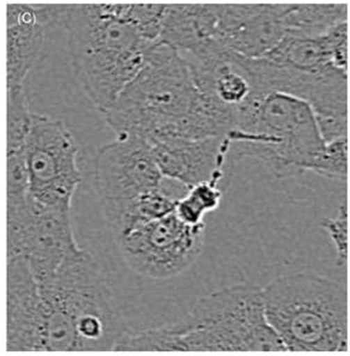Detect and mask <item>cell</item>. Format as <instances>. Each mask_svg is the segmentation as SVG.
<instances>
[{
    "mask_svg": "<svg viewBox=\"0 0 350 356\" xmlns=\"http://www.w3.org/2000/svg\"><path fill=\"white\" fill-rule=\"evenodd\" d=\"M116 352L287 353L269 324L263 289L237 284L199 299L186 317L122 337Z\"/></svg>",
    "mask_w": 350,
    "mask_h": 356,
    "instance_id": "3957f363",
    "label": "cell"
},
{
    "mask_svg": "<svg viewBox=\"0 0 350 356\" xmlns=\"http://www.w3.org/2000/svg\"><path fill=\"white\" fill-rule=\"evenodd\" d=\"M230 157H251L280 178L305 172L320 175L328 142L311 106L287 92H255L227 135Z\"/></svg>",
    "mask_w": 350,
    "mask_h": 356,
    "instance_id": "5b68a950",
    "label": "cell"
},
{
    "mask_svg": "<svg viewBox=\"0 0 350 356\" xmlns=\"http://www.w3.org/2000/svg\"><path fill=\"white\" fill-rule=\"evenodd\" d=\"M223 190V187L212 181L190 187L186 195L177 200L174 213L187 225H202L204 216L220 207Z\"/></svg>",
    "mask_w": 350,
    "mask_h": 356,
    "instance_id": "ffe728a7",
    "label": "cell"
},
{
    "mask_svg": "<svg viewBox=\"0 0 350 356\" xmlns=\"http://www.w3.org/2000/svg\"><path fill=\"white\" fill-rule=\"evenodd\" d=\"M8 258L22 257L35 277L44 282L81 250L74 238L71 210L53 208L34 200H8Z\"/></svg>",
    "mask_w": 350,
    "mask_h": 356,
    "instance_id": "52a82bcc",
    "label": "cell"
},
{
    "mask_svg": "<svg viewBox=\"0 0 350 356\" xmlns=\"http://www.w3.org/2000/svg\"><path fill=\"white\" fill-rule=\"evenodd\" d=\"M31 118L26 88L8 89V152L23 150L31 130Z\"/></svg>",
    "mask_w": 350,
    "mask_h": 356,
    "instance_id": "44dd1931",
    "label": "cell"
},
{
    "mask_svg": "<svg viewBox=\"0 0 350 356\" xmlns=\"http://www.w3.org/2000/svg\"><path fill=\"white\" fill-rule=\"evenodd\" d=\"M263 289L268 322L287 353L348 350L346 287L320 275L289 274Z\"/></svg>",
    "mask_w": 350,
    "mask_h": 356,
    "instance_id": "8992f818",
    "label": "cell"
},
{
    "mask_svg": "<svg viewBox=\"0 0 350 356\" xmlns=\"http://www.w3.org/2000/svg\"><path fill=\"white\" fill-rule=\"evenodd\" d=\"M164 178L152 143L139 136L116 135L96 154L94 185L102 203L160 188Z\"/></svg>",
    "mask_w": 350,
    "mask_h": 356,
    "instance_id": "8fae6325",
    "label": "cell"
},
{
    "mask_svg": "<svg viewBox=\"0 0 350 356\" xmlns=\"http://www.w3.org/2000/svg\"><path fill=\"white\" fill-rule=\"evenodd\" d=\"M348 163V143L346 137L328 142L320 177L336 180H346Z\"/></svg>",
    "mask_w": 350,
    "mask_h": 356,
    "instance_id": "7402d4cb",
    "label": "cell"
},
{
    "mask_svg": "<svg viewBox=\"0 0 350 356\" xmlns=\"http://www.w3.org/2000/svg\"><path fill=\"white\" fill-rule=\"evenodd\" d=\"M150 143L164 178L189 188L208 181L225 188V181L235 165L230 155L227 135L199 139H156Z\"/></svg>",
    "mask_w": 350,
    "mask_h": 356,
    "instance_id": "7c38bea8",
    "label": "cell"
},
{
    "mask_svg": "<svg viewBox=\"0 0 350 356\" xmlns=\"http://www.w3.org/2000/svg\"><path fill=\"white\" fill-rule=\"evenodd\" d=\"M23 154L31 197L48 207L71 210L82 173L79 147L65 122L33 113Z\"/></svg>",
    "mask_w": 350,
    "mask_h": 356,
    "instance_id": "ba28073f",
    "label": "cell"
},
{
    "mask_svg": "<svg viewBox=\"0 0 350 356\" xmlns=\"http://www.w3.org/2000/svg\"><path fill=\"white\" fill-rule=\"evenodd\" d=\"M325 229L330 234V238L333 240L335 246H336V252H337V259L340 261L346 263L347 259V209L343 207L340 210V213L335 218L325 222Z\"/></svg>",
    "mask_w": 350,
    "mask_h": 356,
    "instance_id": "603a6c76",
    "label": "cell"
},
{
    "mask_svg": "<svg viewBox=\"0 0 350 356\" xmlns=\"http://www.w3.org/2000/svg\"><path fill=\"white\" fill-rule=\"evenodd\" d=\"M64 10L65 5L8 4V89L24 88L31 69L44 56L49 31L63 24Z\"/></svg>",
    "mask_w": 350,
    "mask_h": 356,
    "instance_id": "9a60e30c",
    "label": "cell"
},
{
    "mask_svg": "<svg viewBox=\"0 0 350 356\" xmlns=\"http://www.w3.org/2000/svg\"><path fill=\"white\" fill-rule=\"evenodd\" d=\"M215 5L166 4L161 41L187 53L214 41Z\"/></svg>",
    "mask_w": 350,
    "mask_h": 356,
    "instance_id": "e0dca14e",
    "label": "cell"
},
{
    "mask_svg": "<svg viewBox=\"0 0 350 356\" xmlns=\"http://www.w3.org/2000/svg\"><path fill=\"white\" fill-rule=\"evenodd\" d=\"M205 225L191 226L172 213L132 230L117 241L127 266L152 280L185 273L203 251Z\"/></svg>",
    "mask_w": 350,
    "mask_h": 356,
    "instance_id": "9c48e42d",
    "label": "cell"
},
{
    "mask_svg": "<svg viewBox=\"0 0 350 356\" xmlns=\"http://www.w3.org/2000/svg\"><path fill=\"white\" fill-rule=\"evenodd\" d=\"M166 4L65 5L74 74L91 104L106 114L161 41Z\"/></svg>",
    "mask_w": 350,
    "mask_h": 356,
    "instance_id": "6da1fadb",
    "label": "cell"
},
{
    "mask_svg": "<svg viewBox=\"0 0 350 356\" xmlns=\"http://www.w3.org/2000/svg\"><path fill=\"white\" fill-rule=\"evenodd\" d=\"M255 92H287L306 101L326 142L347 136L348 74H319L280 65L267 58H245Z\"/></svg>",
    "mask_w": 350,
    "mask_h": 356,
    "instance_id": "30bf717a",
    "label": "cell"
},
{
    "mask_svg": "<svg viewBox=\"0 0 350 356\" xmlns=\"http://www.w3.org/2000/svg\"><path fill=\"white\" fill-rule=\"evenodd\" d=\"M285 36L316 38L348 23L346 4H285Z\"/></svg>",
    "mask_w": 350,
    "mask_h": 356,
    "instance_id": "d6986e66",
    "label": "cell"
},
{
    "mask_svg": "<svg viewBox=\"0 0 350 356\" xmlns=\"http://www.w3.org/2000/svg\"><path fill=\"white\" fill-rule=\"evenodd\" d=\"M6 353H46V307L39 281L22 257L8 258Z\"/></svg>",
    "mask_w": 350,
    "mask_h": 356,
    "instance_id": "4fadbf2b",
    "label": "cell"
},
{
    "mask_svg": "<svg viewBox=\"0 0 350 356\" xmlns=\"http://www.w3.org/2000/svg\"><path fill=\"white\" fill-rule=\"evenodd\" d=\"M39 284L46 307V353L116 352L130 332L87 250L70 256Z\"/></svg>",
    "mask_w": 350,
    "mask_h": 356,
    "instance_id": "277c9868",
    "label": "cell"
},
{
    "mask_svg": "<svg viewBox=\"0 0 350 356\" xmlns=\"http://www.w3.org/2000/svg\"><path fill=\"white\" fill-rule=\"evenodd\" d=\"M285 4L215 5L214 41L245 58H263L285 36Z\"/></svg>",
    "mask_w": 350,
    "mask_h": 356,
    "instance_id": "5bb4252c",
    "label": "cell"
},
{
    "mask_svg": "<svg viewBox=\"0 0 350 356\" xmlns=\"http://www.w3.org/2000/svg\"><path fill=\"white\" fill-rule=\"evenodd\" d=\"M177 200L160 188L145 192L134 198L106 202L104 216L114 239L117 240L132 230L174 213Z\"/></svg>",
    "mask_w": 350,
    "mask_h": 356,
    "instance_id": "ac0fdd59",
    "label": "cell"
},
{
    "mask_svg": "<svg viewBox=\"0 0 350 356\" xmlns=\"http://www.w3.org/2000/svg\"><path fill=\"white\" fill-rule=\"evenodd\" d=\"M263 58L311 74H348V23L316 38L285 36Z\"/></svg>",
    "mask_w": 350,
    "mask_h": 356,
    "instance_id": "2e32d148",
    "label": "cell"
},
{
    "mask_svg": "<svg viewBox=\"0 0 350 356\" xmlns=\"http://www.w3.org/2000/svg\"><path fill=\"white\" fill-rule=\"evenodd\" d=\"M104 117L116 135L139 136L150 142L220 137L235 127L234 118L200 92L180 53L162 41Z\"/></svg>",
    "mask_w": 350,
    "mask_h": 356,
    "instance_id": "7a4b0ae2",
    "label": "cell"
}]
</instances>
